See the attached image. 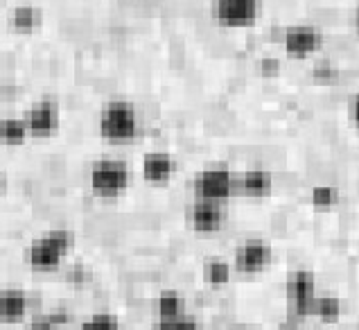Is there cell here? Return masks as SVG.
<instances>
[{
  "label": "cell",
  "mask_w": 359,
  "mask_h": 330,
  "mask_svg": "<svg viewBox=\"0 0 359 330\" xmlns=\"http://www.w3.org/2000/svg\"><path fill=\"white\" fill-rule=\"evenodd\" d=\"M75 246V233L68 229H53L32 240L25 249V263L34 272H55Z\"/></svg>",
  "instance_id": "6da1fadb"
},
{
  "label": "cell",
  "mask_w": 359,
  "mask_h": 330,
  "mask_svg": "<svg viewBox=\"0 0 359 330\" xmlns=\"http://www.w3.org/2000/svg\"><path fill=\"white\" fill-rule=\"evenodd\" d=\"M100 136L114 145H127L140 131V118L129 100H109L97 118Z\"/></svg>",
  "instance_id": "7a4b0ae2"
},
{
  "label": "cell",
  "mask_w": 359,
  "mask_h": 330,
  "mask_svg": "<svg viewBox=\"0 0 359 330\" xmlns=\"http://www.w3.org/2000/svg\"><path fill=\"white\" fill-rule=\"evenodd\" d=\"M90 192L100 199H118L131 183V170L122 159H100L88 174Z\"/></svg>",
  "instance_id": "3957f363"
},
{
  "label": "cell",
  "mask_w": 359,
  "mask_h": 330,
  "mask_svg": "<svg viewBox=\"0 0 359 330\" xmlns=\"http://www.w3.org/2000/svg\"><path fill=\"white\" fill-rule=\"evenodd\" d=\"M212 20L226 29H244L258 23L262 0H212Z\"/></svg>",
  "instance_id": "277c9868"
},
{
  "label": "cell",
  "mask_w": 359,
  "mask_h": 330,
  "mask_svg": "<svg viewBox=\"0 0 359 330\" xmlns=\"http://www.w3.org/2000/svg\"><path fill=\"white\" fill-rule=\"evenodd\" d=\"M235 188V179L229 168L224 165H215V168H206L197 172V177L192 181L194 199H208V202H219L224 204Z\"/></svg>",
  "instance_id": "5b68a950"
},
{
  "label": "cell",
  "mask_w": 359,
  "mask_h": 330,
  "mask_svg": "<svg viewBox=\"0 0 359 330\" xmlns=\"http://www.w3.org/2000/svg\"><path fill=\"white\" fill-rule=\"evenodd\" d=\"M287 308L296 317H310L316 298V276L310 270H296L287 276Z\"/></svg>",
  "instance_id": "8992f818"
},
{
  "label": "cell",
  "mask_w": 359,
  "mask_h": 330,
  "mask_svg": "<svg viewBox=\"0 0 359 330\" xmlns=\"http://www.w3.org/2000/svg\"><path fill=\"white\" fill-rule=\"evenodd\" d=\"M23 120L27 125L29 136L48 138V136H53L61 125V111L55 100L43 98V100H36L34 105L25 111Z\"/></svg>",
  "instance_id": "52a82bcc"
},
{
  "label": "cell",
  "mask_w": 359,
  "mask_h": 330,
  "mask_svg": "<svg viewBox=\"0 0 359 330\" xmlns=\"http://www.w3.org/2000/svg\"><path fill=\"white\" fill-rule=\"evenodd\" d=\"M285 53L294 59H307L319 53L323 46V32L316 25H292L283 37Z\"/></svg>",
  "instance_id": "ba28073f"
},
{
  "label": "cell",
  "mask_w": 359,
  "mask_h": 330,
  "mask_svg": "<svg viewBox=\"0 0 359 330\" xmlns=\"http://www.w3.org/2000/svg\"><path fill=\"white\" fill-rule=\"evenodd\" d=\"M271 246L264 240H244L235 249V270L246 276L262 274L271 265Z\"/></svg>",
  "instance_id": "9c48e42d"
},
{
  "label": "cell",
  "mask_w": 359,
  "mask_h": 330,
  "mask_svg": "<svg viewBox=\"0 0 359 330\" xmlns=\"http://www.w3.org/2000/svg\"><path fill=\"white\" fill-rule=\"evenodd\" d=\"M190 226L197 233H217L224 222H226V211L219 202L208 199H194L188 213Z\"/></svg>",
  "instance_id": "30bf717a"
},
{
  "label": "cell",
  "mask_w": 359,
  "mask_h": 330,
  "mask_svg": "<svg viewBox=\"0 0 359 330\" xmlns=\"http://www.w3.org/2000/svg\"><path fill=\"white\" fill-rule=\"evenodd\" d=\"M140 170H142V177H145L147 183L161 185V183H168L174 177V172H177V161H174V157L168 152H149L142 157Z\"/></svg>",
  "instance_id": "8fae6325"
},
{
  "label": "cell",
  "mask_w": 359,
  "mask_h": 330,
  "mask_svg": "<svg viewBox=\"0 0 359 330\" xmlns=\"http://www.w3.org/2000/svg\"><path fill=\"white\" fill-rule=\"evenodd\" d=\"M27 294L18 287H5L0 290V324H20L27 319Z\"/></svg>",
  "instance_id": "7c38bea8"
},
{
  "label": "cell",
  "mask_w": 359,
  "mask_h": 330,
  "mask_svg": "<svg viewBox=\"0 0 359 330\" xmlns=\"http://www.w3.org/2000/svg\"><path fill=\"white\" fill-rule=\"evenodd\" d=\"M240 188H242V192L246 194V197L260 199V197H266V194L271 192L273 177H271V172L264 170V168H251V170H246L242 174Z\"/></svg>",
  "instance_id": "4fadbf2b"
},
{
  "label": "cell",
  "mask_w": 359,
  "mask_h": 330,
  "mask_svg": "<svg viewBox=\"0 0 359 330\" xmlns=\"http://www.w3.org/2000/svg\"><path fill=\"white\" fill-rule=\"evenodd\" d=\"M41 23H43V12L34 5H18L12 9V16H9V25L20 34L34 32V29L41 27Z\"/></svg>",
  "instance_id": "5bb4252c"
},
{
  "label": "cell",
  "mask_w": 359,
  "mask_h": 330,
  "mask_svg": "<svg viewBox=\"0 0 359 330\" xmlns=\"http://www.w3.org/2000/svg\"><path fill=\"white\" fill-rule=\"evenodd\" d=\"M341 312H344V303L339 296H334V294L319 296L316 294L314 305H312V317H316L323 324H337L341 319Z\"/></svg>",
  "instance_id": "9a60e30c"
},
{
  "label": "cell",
  "mask_w": 359,
  "mask_h": 330,
  "mask_svg": "<svg viewBox=\"0 0 359 330\" xmlns=\"http://www.w3.org/2000/svg\"><path fill=\"white\" fill-rule=\"evenodd\" d=\"M27 136H29V131L23 118H14V116L0 118V143H3V145L18 147L27 140Z\"/></svg>",
  "instance_id": "2e32d148"
},
{
  "label": "cell",
  "mask_w": 359,
  "mask_h": 330,
  "mask_svg": "<svg viewBox=\"0 0 359 330\" xmlns=\"http://www.w3.org/2000/svg\"><path fill=\"white\" fill-rule=\"evenodd\" d=\"M231 274H233V267L226 260H222V258H210V260L203 265V278H206V283L212 287L229 285Z\"/></svg>",
  "instance_id": "e0dca14e"
},
{
  "label": "cell",
  "mask_w": 359,
  "mask_h": 330,
  "mask_svg": "<svg viewBox=\"0 0 359 330\" xmlns=\"http://www.w3.org/2000/svg\"><path fill=\"white\" fill-rule=\"evenodd\" d=\"M183 312V301L179 292L174 290H163L156 296V315L158 319H177Z\"/></svg>",
  "instance_id": "ac0fdd59"
},
{
  "label": "cell",
  "mask_w": 359,
  "mask_h": 330,
  "mask_svg": "<svg viewBox=\"0 0 359 330\" xmlns=\"http://www.w3.org/2000/svg\"><path fill=\"white\" fill-rule=\"evenodd\" d=\"M341 70L330 59H321L312 66V79L316 84H337L339 81Z\"/></svg>",
  "instance_id": "d6986e66"
},
{
  "label": "cell",
  "mask_w": 359,
  "mask_h": 330,
  "mask_svg": "<svg viewBox=\"0 0 359 330\" xmlns=\"http://www.w3.org/2000/svg\"><path fill=\"white\" fill-rule=\"evenodd\" d=\"M310 199L316 211H330L332 206L339 202V192H337V188H332V185H316V188H312Z\"/></svg>",
  "instance_id": "ffe728a7"
},
{
  "label": "cell",
  "mask_w": 359,
  "mask_h": 330,
  "mask_svg": "<svg viewBox=\"0 0 359 330\" xmlns=\"http://www.w3.org/2000/svg\"><path fill=\"white\" fill-rule=\"evenodd\" d=\"M79 330H122V326L118 322V317L109 312H100V315L88 317L86 322L79 326Z\"/></svg>",
  "instance_id": "44dd1931"
},
{
  "label": "cell",
  "mask_w": 359,
  "mask_h": 330,
  "mask_svg": "<svg viewBox=\"0 0 359 330\" xmlns=\"http://www.w3.org/2000/svg\"><path fill=\"white\" fill-rule=\"evenodd\" d=\"M154 330H201L199 324L190 317H177V319H158Z\"/></svg>",
  "instance_id": "7402d4cb"
},
{
  "label": "cell",
  "mask_w": 359,
  "mask_h": 330,
  "mask_svg": "<svg viewBox=\"0 0 359 330\" xmlns=\"http://www.w3.org/2000/svg\"><path fill=\"white\" fill-rule=\"evenodd\" d=\"M66 278H68V283H73V285H88L90 281H93V272H90L86 265L79 263V265L70 267Z\"/></svg>",
  "instance_id": "603a6c76"
},
{
  "label": "cell",
  "mask_w": 359,
  "mask_h": 330,
  "mask_svg": "<svg viewBox=\"0 0 359 330\" xmlns=\"http://www.w3.org/2000/svg\"><path fill=\"white\" fill-rule=\"evenodd\" d=\"M50 322L55 324V328H64L73 322V312L68 310V308H53V310L48 312Z\"/></svg>",
  "instance_id": "cb8c5ba5"
},
{
  "label": "cell",
  "mask_w": 359,
  "mask_h": 330,
  "mask_svg": "<svg viewBox=\"0 0 359 330\" xmlns=\"http://www.w3.org/2000/svg\"><path fill=\"white\" fill-rule=\"evenodd\" d=\"M260 75L262 77H278L280 75V61L276 57L260 59Z\"/></svg>",
  "instance_id": "d4e9b609"
},
{
  "label": "cell",
  "mask_w": 359,
  "mask_h": 330,
  "mask_svg": "<svg viewBox=\"0 0 359 330\" xmlns=\"http://www.w3.org/2000/svg\"><path fill=\"white\" fill-rule=\"evenodd\" d=\"M27 330H57V328H55V324H53V322H50L48 312H43V315H34V317H29Z\"/></svg>",
  "instance_id": "484cf974"
},
{
  "label": "cell",
  "mask_w": 359,
  "mask_h": 330,
  "mask_svg": "<svg viewBox=\"0 0 359 330\" xmlns=\"http://www.w3.org/2000/svg\"><path fill=\"white\" fill-rule=\"evenodd\" d=\"M351 120H353V125L359 129V93L353 98L351 102Z\"/></svg>",
  "instance_id": "4316f807"
},
{
  "label": "cell",
  "mask_w": 359,
  "mask_h": 330,
  "mask_svg": "<svg viewBox=\"0 0 359 330\" xmlns=\"http://www.w3.org/2000/svg\"><path fill=\"white\" fill-rule=\"evenodd\" d=\"M353 25H355L357 34H359V9H357V12H355V16H353Z\"/></svg>",
  "instance_id": "83f0119b"
},
{
  "label": "cell",
  "mask_w": 359,
  "mask_h": 330,
  "mask_svg": "<svg viewBox=\"0 0 359 330\" xmlns=\"http://www.w3.org/2000/svg\"><path fill=\"white\" fill-rule=\"evenodd\" d=\"M5 192V177H3V172H0V194Z\"/></svg>",
  "instance_id": "f1b7e54d"
},
{
  "label": "cell",
  "mask_w": 359,
  "mask_h": 330,
  "mask_svg": "<svg viewBox=\"0 0 359 330\" xmlns=\"http://www.w3.org/2000/svg\"><path fill=\"white\" fill-rule=\"evenodd\" d=\"M278 330H301V328H294V326H283V328H278Z\"/></svg>",
  "instance_id": "f546056e"
}]
</instances>
